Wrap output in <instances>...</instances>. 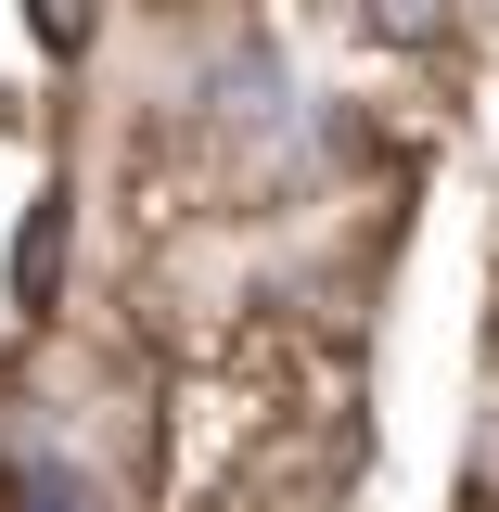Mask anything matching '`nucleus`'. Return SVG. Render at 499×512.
I'll list each match as a JSON object with an SVG mask.
<instances>
[{
    "label": "nucleus",
    "instance_id": "obj_1",
    "mask_svg": "<svg viewBox=\"0 0 499 512\" xmlns=\"http://www.w3.org/2000/svg\"><path fill=\"white\" fill-rule=\"evenodd\" d=\"M64 282H77V192L39 180L13 218V256H0V295H13V320H64Z\"/></svg>",
    "mask_w": 499,
    "mask_h": 512
},
{
    "label": "nucleus",
    "instance_id": "obj_3",
    "mask_svg": "<svg viewBox=\"0 0 499 512\" xmlns=\"http://www.w3.org/2000/svg\"><path fill=\"white\" fill-rule=\"evenodd\" d=\"M26 39L52 64H90V39H103V0H26Z\"/></svg>",
    "mask_w": 499,
    "mask_h": 512
},
{
    "label": "nucleus",
    "instance_id": "obj_2",
    "mask_svg": "<svg viewBox=\"0 0 499 512\" xmlns=\"http://www.w3.org/2000/svg\"><path fill=\"white\" fill-rule=\"evenodd\" d=\"M0 500H13V512H116V500H103V474H77V461H13Z\"/></svg>",
    "mask_w": 499,
    "mask_h": 512
},
{
    "label": "nucleus",
    "instance_id": "obj_4",
    "mask_svg": "<svg viewBox=\"0 0 499 512\" xmlns=\"http://www.w3.org/2000/svg\"><path fill=\"white\" fill-rule=\"evenodd\" d=\"M141 13H192V0H141Z\"/></svg>",
    "mask_w": 499,
    "mask_h": 512
}]
</instances>
